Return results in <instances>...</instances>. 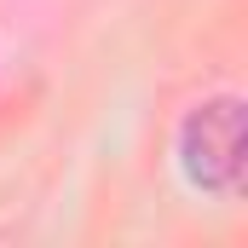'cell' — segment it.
I'll return each instance as SVG.
<instances>
[{
  "instance_id": "1",
  "label": "cell",
  "mask_w": 248,
  "mask_h": 248,
  "mask_svg": "<svg viewBox=\"0 0 248 248\" xmlns=\"http://www.w3.org/2000/svg\"><path fill=\"white\" fill-rule=\"evenodd\" d=\"M179 173L190 190L202 196H243V173H248V127H243V98L237 93H219V98H202L190 104L185 122H179Z\"/></svg>"
}]
</instances>
